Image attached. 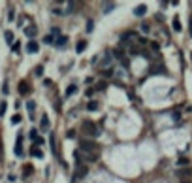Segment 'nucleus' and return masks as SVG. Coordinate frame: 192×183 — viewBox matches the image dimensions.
Segmentation results:
<instances>
[{"instance_id":"nucleus-10","label":"nucleus","mask_w":192,"mask_h":183,"mask_svg":"<svg viewBox=\"0 0 192 183\" xmlns=\"http://www.w3.org/2000/svg\"><path fill=\"white\" fill-rule=\"evenodd\" d=\"M19 93L21 94H27L28 93V83H27V81H19Z\"/></svg>"},{"instance_id":"nucleus-16","label":"nucleus","mask_w":192,"mask_h":183,"mask_svg":"<svg viewBox=\"0 0 192 183\" xmlns=\"http://www.w3.org/2000/svg\"><path fill=\"white\" fill-rule=\"evenodd\" d=\"M113 57L119 59V60L124 59V51H122V47H121V49H113Z\"/></svg>"},{"instance_id":"nucleus-36","label":"nucleus","mask_w":192,"mask_h":183,"mask_svg":"<svg viewBox=\"0 0 192 183\" xmlns=\"http://www.w3.org/2000/svg\"><path fill=\"white\" fill-rule=\"evenodd\" d=\"M151 74H164V68H160V66H156V68H153Z\"/></svg>"},{"instance_id":"nucleus-14","label":"nucleus","mask_w":192,"mask_h":183,"mask_svg":"<svg viewBox=\"0 0 192 183\" xmlns=\"http://www.w3.org/2000/svg\"><path fill=\"white\" fill-rule=\"evenodd\" d=\"M98 108H100V104H98V102H94V100H91V102L87 104V110H89V111H96Z\"/></svg>"},{"instance_id":"nucleus-30","label":"nucleus","mask_w":192,"mask_h":183,"mask_svg":"<svg viewBox=\"0 0 192 183\" xmlns=\"http://www.w3.org/2000/svg\"><path fill=\"white\" fill-rule=\"evenodd\" d=\"M12 123H13V125H19V123H21V115H17V113H15L13 117H12Z\"/></svg>"},{"instance_id":"nucleus-28","label":"nucleus","mask_w":192,"mask_h":183,"mask_svg":"<svg viewBox=\"0 0 192 183\" xmlns=\"http://www.w3.org/2000/svg\"><path fill=\"white\" fill-rule=\"evenodd\" d=\"M173 30H177V32L181 30V23H179V17H175V19H173Z\"/></svg>"},{"instance_id":"nucleus-43","label":"nucleus","mask_w":192,"mask_h":183,"mask_svg":"<svg viewBox=\"0 0 192 183\" xmlns=\"http://www.w3.org/2000/svg\"><path fill=\"white\" fill-rule=\"evenodd\" d=\"M53 13H55V15H60V13H62V9H59V8H55V9H53Z\"/></svg>"},{"instance_id":"nucleus-20","label":"nucleus","mask_w":192,"mask_h":183,"mask_svg":"<svg viewBox=\"0 0 192 183\" xmlns=\"http://www.w3.org/2000/svg\"><path fill=\"white\" fill-rule=\"evenodd\" d=\"M85 47H87V42H85V40H81V42L79 44H77V53H83V51H85Z\"/></svg>"},{"instance_id":"nucleus-5","label":"nucleus","mask_w":192,"mask_h":183,"mask_svg":"<svg viewBox=\"0 0 192 183\" xmlns=\"http://www.w3.org/2000/svg\"><path fill=\"white\" fill-rule=\"evenodd\" d=\"M21 142H23V134L17 136V144H15V147H13V151H15V155H17V157H23V147H21Z\"/></svg>"},{"instance_id":"nucleus-22","label":"nucleus","mask_w":192,"mask_h":183,"mask_svg":"<svg viewBox=\"0 0 192 183\" xmlns=\"http://www.w3.org/2000/svg\"><path fill=\"white\" fill-rule=\"evenodd\" d=\"M74 159H75V162H77V166L83 164V160H81V151H74Z\"/></svg>"},{"instance_id":"nucleus-24","label":"nucleus","mask_w":192,"mask_h":183,"mask_svg":"<svg viewBox=\"0 0 192 183\" xmlns=\"http://www.w3.org/2000/svg\"><path fill=\"white\" fill-rule=\"evenodd\" d=\"M113 74H115V72H113V68H107V70H102V76H104V78H111V76Z\"/></svg>"},{"instance_id":"nucleus-9","label":"nucleus","mask_w":192,"mask_h":183,"mask_svg":"<svg viewBox=\"0 0 192 183\" xmlns=\"http://www.w3.org/2000/svg\"><path fill=\"white\" fill-rule=\"evenodd\" d=\"M66 42H68V36H59L55 40V47H64Z\"/></svg>"},{"instance_id":"nucleus-33","label":"nucleus","mask_w":192,"mask_h":183,"mask_svg":"<svg viewBox=\"0 0 192 183\" xmlns=\"http://www.w3.org/2000/svg\"><path fill=\"white\" fill-rule=\"evenodd\" d=\"M186 164H188V160H186L185 157H183V159H179V160H177V166H186Z\"/></svg>"},{"instance_id":"nucleus-1","label":"nucleus","mask_w":192,"mask_h":183,"mask_svg":"<svg viewBox=\"0 0 192 183\" xmlns=\"http://www.w3.org/2000/svg\"><path fill=\"white\" fill-rule=\"evenodd\" d=\"M81 130L85 132L87 136H98L100 134V130H98V126L92 123V121H83V125H81Z\"/></svg>"},{"instance_id":"nucleus-32","label":"nucleus","mask_w":192,"mask_h":183,"mask_svg":"<svg viewBox=\"0 0 192 183\" xmlns=\"http://www.w3.org/2000/svg\"><path fill=\"white\" fill-rule=\"evenodd\" d=\"M136 40H138L139 45H145V44H147V38H145V36H139V38H136Z\"/></svg>"},{"instance_id":"nucleus-17","label":"nucleus","mask_w":192,"mask_h":183,"mask_svg":"<svg viewBox=\"0 0 192 183\" xmlns=\"http://www.w3.org/2000/svg\"><path fill=\"white\" fill-rule=\"evenodd\" d=\"M49 126H51V121H49V117H47V115H45V117L41 119V129H43V130H47Z\"/></svg>"},{"instance_id":"nucleus-40","label":"nucleus","mask_w":192,"mask_h":183,"mask_svg":"<svg viewBox=\"0 0 192 183\" xmlns=\"http://www.w3.org/2000/svg\"><path fill=\"white\" fill-rule=\"evenodd\" d=\"M34 144H38V145H43V138H40V136H38V140H36Z\"/></svg>"},{"instance_id":"nucleus-31","label":"nucleus","mask_w":192,"mask_h":183,"mask_svg":"<svg viewBox=\"0 0 192 183\" xmlns=\"http://www.w3.org/2000/svg\"><path fill=\"white\" fill-rule=\"evenodd\" d=\"M106 89V81H100V83H96V91H104Z\"/></svg>"},{"instance_id":"nucleus-38","label":"nucleus","mask_w":192,"mask_h":183,"mask_svg":"<svg viewBox=\"0 0 192 183\" xmlns=\"http://www.w3.org/2000/svg\"><path fill=\"white\" fill-rule=\"evenodd\" d=\"M130 55H134V57H136V55H139V49H138V47H130Z\"/></svg>"},{"instance_id":"nucleus-11","label":"nucleus","mask_w":192,"mask_h":183,"mask_svg":"<svg viewBox=\"0 0 192 183\" xmlns=\"http://www.w3.org/2000/svg\"><path fill=\"white\" fill-rule=\"evenodd\" d=\"M115 9V2H104V13H109Z\"/></svg>"},{"instance_id":"nucleus-3","label":"nucleus","mask_w":192,"mask_h":183,"mask_svg":"<svg viewBox=\"0 0 192 183\" xmlns=\"http://www.w3.org/2000/svg\"><path fill=\"white\" fill-rule=\"evenodd\" d=\"M87 174H89V166L87 164H79V166H75V176L79 177V179H83Z\"/></svg>"},{"instance_id":"nucleus-29","label":"nucleus","mask_w":192,"mask_h":183,"mask_svg":"<svg viewBox=\"0 0 192 183\" xmlns=\"http://www.w3.org/2000/svg\"><path fill=\"white\" fill-rule=\"evenodd\" d=\"M94 30V21H87V32H92Z\"/></svg>"},{"instance_id":"nucleus-8","label":"nucleus","mask_w":192,"mask_h":183,"mask_svg":"<svg viewBox=\"0 0 192 183\" xmlns=\"http://www.w3.org/2000/svg\"><path fill=\"white\" fill-rule=\"evenodd\" d=\"M145 12H147V6H145V4H139V6H136V9H134V15L141 17V15H145Z\"/></svg>"},{"instance_id":"nucleus-4","label":"nucleus","mask_w":192,"mask_h":183,"mask_svg":"<svg viewBox=\"0 0 192 183\" xmlns=\"http://www.w3.org/2000/svg\"><path fill=\"white\" fill-rule=\"evenodd\" d=\"M130 38H138V36H136V32H132V30H126V32L121 36V44H122V45L128 44V42H130Z\"/></svg>"},{"instance_id":"nucleus-15","label":"nucleus","mask_w":192,"mask_h":183,"mask_svg":"<svg viewBox=\"0 0 192 183\" xmlns=\"http://www.w3.org/2000/svg\"><path fill=\"white\" fill-rule=\"evenodd\" d=\"M49 142H51V151H53V155H59V151H57V145H55V134L49 136Z\"/></svg>"},{"instance_id":"nucleus-27","label":"nucleus","mask_w":192,"mask_h":183,"mask_svg":"<svg viewBox=\"0 0 192 183\" xmlns=\"http://www.w3.org/2000/svg\"><path fill=\"white\" fill-rule=\"evenodd\" d=\"M6 108H8V104H6V102L2 100V102H0V117H2V115L6 113Z\"/></svg>"},{"instance_id":"nucleus-25","label":"nucleus","mask_w":192,"mask_h":183,"mask_svg":"<svg viewBox=\"0 0 192 183\" xmlns=\"http://www.w3.org/2000/svg\"><path fill=\"white\" fill-rule=\"evenodd\" d=\"M28 136H30V140H32V142H36V140H38V130L32 129V130L28 132Z\"/></svg>"},{"instance_id":"nucleus-41","label":"nucleus","mask_w":192,"mask_h":183,"mask_svg":"<svg viewBox=\"0 0 192 183\" xmlns=\"http://www.w3.org/2000/svg\"><path fill=\"white\" fill-rule=\"evenodd\" d=\"M66 136H68V138H75V132H74V130H70V132H68Z\"/></svg>"},{"instance_id":"nucleus-34","label":"nucleus","mask_w":192,"mask_h":183,"mask_svg":"<svg viewBox=\"0 0 192 183\" xmlns=\"http://www.w3.org/2000/svg\"><path fill=\"white\" fill-rule=\"evenodd\" d=\"M121 64L124 66V68H128V66H130V60H128L126 57H124V59H121Z\"/></svg>"},{"instance_id":"nucleus-19","label":"nucleus","mask_w":192,"mask_h":183,"mask_svg":"<svg viewBox=\"0 0 192 183\" xmlns=\"http://www.w3.org/2000/svg\"><path fill=\"white\" fill-rule=\"evenodd\" d=\"M98 157H100V153H98V151H96V153H89V155H87V160L96 162V160H98Z\"/></svg>"},{"instance_id":"nucleus-12","label":"nucleus","mask_w":192,"mask_h":183,"mask_svg":"<svg viewBox=\"0 0 192 183\" xmlns=\"http://www.w3.org/2000/svg\"><path fill=\"white\" fill-rule=\"evenodd\" d=\"M30 155H32V157H38V159H41V157H43V151H41L40 147H32V149H30Z\"/></svg>"},{"instance_id":"nucleus-23","label":"nucleus","mask_w":192,"mask_h":183,"mask_svg":"<svg viewBox=\"0 0 192 183\" xmlns=\"http://www.w3.org/2000/svg\"><path fill=\"white\" fill-rule=\"evenodd\" d=\"M27 110L30 111V113L36 110V102H34V100H28V102H27Z\"/></svg>"},{"instance_id":"nucleus-18","label":"nucleus","mask_w":192,"mask_h":183,"mask_svg":"<svg viewBox=\"0 0 192 183\" xmlns=\"http://www.w3.org/2000/svg\"><path fill=\"white\" fill-rule=\"evenodd\" d=\"M4 38H6L8 44H13V32L12 30H6V32H4Z\"/></svg>"},{"instance_id":"nucleus-21","label":"nucleus","mask_w":192,"mask_h":183,"mask_svg":"<svg viewBox=\"0 0 192 183\" xmlns=\"http://www.w3.org/2000/svg\"><path fill=\"white\" fill-rule=\"evenodd\" d=\"M74 93H77V85H70V87L66 89V96H72Z\"/></svg>"},{"instance_id":"nucleus-35","label":"nucleus","mask_w":192,"mask_h":183,"mask_svg":"<svg viewBox=\"0 0 192 183\" xmlns=\"http://www.w3.org/2000/svg\"><path fill=\"white\" fill-rule=\"evenodd\" d=\"M43 42H45V44H55V40H53V36H51V34H47Z\"/></svg>"},{"instance_id":"nucleus-42","label":"nucleus","mask_w":192,"mask_h":183,"mask_svg":"<svg viewBox=\"0 0 192 183\" xmlns=\"http://www.w3.org/2000/svg\"><path fill=\"white\" fill-rule=\"evenodd\" d=\"M151 47L154 49V51H158V44H156V42H153V44H151Z\"/></svg>"},{"instance_id":"nucleus-39","label":"nucleus","mask_w":192,"mask_h":183,"mask_svg":"<svg viewBox=\"0 0 192 183\" xmlns=\"http://www.w3.org/2000/svg\"><path fill=\"white\" fill-rule=\"evenodd\" d=\"M141 30H143V32H149V30H151V27H149L147 23H143V25H141Z\"/></svg>"},{"instance_id":"nucleus-6","label":"nucleus","mask_w":192,"mask_h":183,"mask_svg":"<svg viewBox=\"0 0 192 183\" xmlns=\"http://www.w3.org/2000/svg\"><path fill=\"white\" fill-rule=\"evenodd\" d=\"M38 49H40V45H38L36 40H30V42L27 44V51L28 53H38Z\"/></svg>"},{"instance_id":"nucleus-26","label":"nucleus","mask_w":192,"mask_h":183,"mask_svg":"<svg viewBox=\"0 0 192 183\" xmlns=\"http://www.w3.org/2000/svg\"><path fill=\"white\" fill-rule=\"evenodd\" d=\"M177 176H179V177H186V176H190V170H188V168L179 170V172H177Z\"/></svg>"},{"instance_id":"nucleus-7","label":"nucleus","mask_w":192,"mask_h":183,"mask_svg":"<svg viewBox=\"0 0 192 183\" xmlns=\"http://www.w3.org/2000/svg\"><path fill=\"white\" fill-rule=\"evenodd\" d=\"M25 34H27V36L32 40L36 34H38V28H36V25H30V27H27V28H25Z\"/></svg>"},{"instance_id":"nucleus-13","label":"nucleus","mask_w":192,"mask_h":183,"mask_svg":"<svg viewBox=\"0 0 192 183\" xmlns=\"http://www.w3.org/2000/svg\"><path fill=\"white\" fill-rule=\"evenodd\" d=\"M32 172H34V168H32L30 164H25V166H23V176H25V177H28Z\"/></svg>"},{"instance_id":"nucleus-2","label":"nucleus","mask_w":192,"mask_h":183,"mask_svg":"<svg viewBox=\"0 0 192 183\" xmlns=\"http://www.w3.org/2000/svg\"><path fill=\"white\" fill-rule=\"evenodd\" d=\"M79 145H81V151H85L87 155H89V153H96V151H98V145L92 140H81Z\"/></svg>"},{"instance_id":"nucleus-44","label":"nucleus","mask_w":192,"mask_h":183,"mask_svg":"<svg viewBox=\"0 0 192 183\" xmlns=\"http://www.w3.org/2000/svg\"><path fill=\"white\" fill-rule=\"evenodd\" d=\"M181 183H190V181H186V179H183V181H181Z\"/></svg>"},{"instance_id":"nucleus-37","label":"nucleus","mask_w":192,"mask_h":183,"mask_svg":"<svg viewBox=\"0 0 192 183\" xmlns=\"http://www.w3.org/2000/svg\"><path fill=\"white\" fill-rule=\"evenodd\" d=\"M34 74H36V76H41V74H43V68H41V66H36Z\"/></svg>"}]
</instances>
